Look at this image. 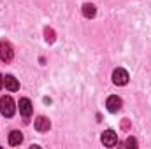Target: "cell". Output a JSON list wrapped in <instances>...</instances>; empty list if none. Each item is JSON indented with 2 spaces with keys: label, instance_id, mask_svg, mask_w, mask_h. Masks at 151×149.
Masks as SVG:
<instances>
[{
  "label": "cell",
  "instance_id": "4fadbf2b",
  "mask_svg": "<svg viewBox=\"0 0 151 149\" xmlns=\"http://www.w3.org/2000/svg\"><path fill=\"white\" fill-rule=\"evenodd\" d=\"M121 128H123L125 132H128V130H130V121H128V119H121Z\"/></svg>",
  "mask_w": 151,
  "mask_h": 149
},
{
  "label": "cell",
  "instance_id": "ba28073f",
  "mask_svg": "<svg viewBox=\"0 0 151 149\" xmlns=\"http://www.w3.org/2000/svg\"><path fill=\"white\" fill-rule=\"evenodd\" d=\"M49 128H51V123H49V119L46 116H39L35 119V130L37 132H47Z\"/></svg>",
  "mask_w": 151,
  "mask_h": 149
},
{
  "label": "cell",
  "instance_id": "5b68a950",
  "mask_svg": "<svg viewBox=\"0 0 151 149\" xmlns=\"http://www.w3.org/2000/svg\"><path fill=\"white\" fill-rule=\"evenodd\" d=\"M18 107H19V114H21L23 117H30V116H32V112H34L32 102H30L28 98H19Z\"/></svg>",
  "mask_w": 151,
  "mask_h": 149
},
{
  "label": "cell",
  "instance_id": "8fae6325",
  "mask_svg": "<svg viewBox=\"0 0 151 149\" xmlns=\"http://www.w3.org/2000/svg\"><path fill=\"white\" fill-rule=\"evenodd\" d=\"M44 39H46V42H49V44L55 42V32H53V28L47 27V28L44 30Z\"/></svg>",
  "mask_w": 151,
  "mask_h": 149
},
{
  "label": "cell",
  "instance_id": "6da1fadb",
  "mask_svg": "<svg viewBox=\"0 0 151 149\" xmlns=\"http://www.w3.org/2000/svg\"><path fill=\"white\" fill-rule=\"evenodd\" d=\"M14 112H16V104H14V100H12L9 95L2 97V98H0V114H2L4 117H12Z\"/></svg>",
  "mask_w": 151,
  "mask_h": 149
},
{
  "label": "cell",
  "instance_id": "277c9868",
  "mask_svg": "<svg viewBox=\"0 0 151 149\" xmlns=\"http://www.w3.org/2000/svg\"><path fill=\"white\" fill-rule=\"evenodd\" d=\"M102 144L104 146H107V148H113L118 144V135H116V132L114 130H106V132H102Z\"/></svg>",
  "mask_w": 151,
  "mask_h": 149
},
{
  "label": "cell",
  "instance_id": "8992f818",
  "mask_svg": "<svg viewBox=\"0 0 151 149\" xmlns=\"http://www.w3.org/2000/svg\"><path fill=\"white\" fill-rule=\"evenodd\" d=\"M106 107H107V111H109V112H118L121 107H123V100H121L119 97L113 95V97H109V98H107Z\"/></svg>",
  "mask_w": 151,
  "mask_h": 149
},
{
  "label": "cell",
  "instance_id": "5bb4252c",
  "mask_svg": "<svg viewBox=\"0 0 151 149\" xmlns=\"http://www.w3.org/2000/svg\"><path fill=\"white\" fill-rule=\"evenodd\" d=\"M2 88H4V75L0 74V90H2Z\"/></svg>",
  "mask_w": 151,
  "mask_h": 149
},
{
  "label": "cell",
  "instance_id": "3957f363",
  "mask_svg": "<svg viewBox=\"0 0 151 149\" xmlns=\"http://www.w3.org/2000/svg\"><path fill=\"white\" fill-rule=\"evenodd\" d=\"M128 72L125 70V69H116L113 72V82L114 84H118V86H125L127 82H128Z\"/></svg>",
  "mask_w": 151,
  "mask_h": 149
},
{
  "label": "cell",
  "instance_id": "7a4b0ae2",
  "mask_svg": "<svg viewBox=\"0 0 151 149\" xmlns=\"http://www.w3.org/2000/svg\"><path fill=\"white\" fill-rule=\"evenodd\" d=\"M14 58V49H12V46L7 42V40H2L0 42V60L2 62H11Z\"/></svg>",
  "mask_w": 151,
  "mask_h": 149
},
{
  "label": "cell",
  "instance_id": "52a82bcc",
  "mask_svg": "<svg viewBox=\"0 0 151 149\" xmlns=\"http://www.w3.org/2000/svg\"><path fill=\"white\" fill-rule=\"evenodd\" d=\"M4 86L9 90V91H18L19 90V82L14 75H5L4 77Z\"/></svg>",
  "mask_w": 151,
  "mask_h": 149
},
{
  "label": "cell",
  "instance_id": "30bf717a",
  "mask_svg": "<svg viewBox=\"0 0 151 149\" xmlns=\"http://www.w3.org/2000/svg\"><path fill=\"white\" fill-rule=\"evenodd\" d=\"M83 14H84V18H95V14H97V7L93 5V4H84L83 5Z\"/></svg>",
  "mask_w": 151,
  "mask_h": 149
},
{
  "label": "cell",
  "instance_id": "9c48e42d",
  "mask_svg": "<svg viewBox=\"0 0 151 149\" xmlns=\"http://www.w3.org/2000/svg\"><path fill=\"white\" fill-rule=\"evenodd\" d=\"M21 142H23V133L19 130H14L9 133V144L11 146H19Z\"/></svg>",
  "mask_w": 151,
  "mask_h": 149
},
{
  "label": "cell",
  "instance_id": "7c38bea8",
  "mask_svg": "<svg viewBox=\"0 0 151 149\" xmlns=\"http://www.w3.org/2000/svg\"><path fill=\"white\" fill-rule=\"evenodd\" d=\"M125 146H127V148H137V146H139V142H137L134 137H128V139L125 140Z\"/></svg>",
  "mask_w": 151,
  "mask_h": 149
}]
</instances>
